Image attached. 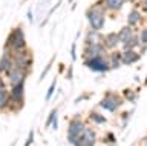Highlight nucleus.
Instances as JSON below:
<instances>
[{"label": "nucleus", "instance_id": "18", "mask_svg": "<svg viewBox=\"0 0 147 146\" xmlns=\"http://www.w3.org/2000/svg\"><path fill=\"white\" fill-rule=\"evenodd\" d=\"M106 8H107V11H112V12H118L123 10L124 3H126V0H103Z\"/></svg>", "mask_w": 147, "mask_h": 146}, {"label": "nucleus", "instance_id": "10", "mask_svg": "<svg viewBox=\"0 0 147 146\" xmlns=\"http://www.w3.org/2000/svg\"><path fill=\"white\" fill-rule=\"evenodd\" d=\"M95 143H96V132L92 128H86L75 146H95Z\"/></svg>", "mask_w": 147, "mask_h": 146}, {"label": "nucleus", "instance_id": "13", "mask_svg": "<svg viewBox=\"0 0 147 146\" xmlns=\"http://www.w3.org/2000/svg\"><path fill=\"white\" fill-rule=\"evenodd\" d=\"M141 60V52H138L136 49H124L123 51V65L130 66L135 65Z\"/></svg>", "mask_w": 147, "mask_h": 146}, {"label": "nucleus", "instance_id": "22", "mask_svg": "<svg viewBox=\"0 0 147 146\" xmlns=\"http://www.w3.org/2000/svg\"><path fill=\"white\" fill-rule=\"evenodd\" d=\"M55 88H57V79H54V80H52V83H51L49 89H48V92H46V102H49V100L52 98V95H54V91H55Z\"/></svg>", "mask_w": 147, "mask_h": 146}, {"label": "nucleus", "instance_id": "30", "mask_svg": "<svg viewBox=\"0 0 147 146\" xmlns=\"http://www.w3.org/2000/svg\"><path fill=\"white\" fill-rule=\"evenodd\" d=\"M141 8L144 12H147V0H141Z\"/></svg>", "mask_w": 147, "mask_h": 146}, {"label": "nucleus", "instance_id": "1", "mask_svg": "<svg viewBox=\"0 0 147 146\" xmlns=\"http://www.w3.org/2000/svg\"><path fill=\"white\" fill-rule=\"evenodd\" d=\"M106 12H107V8H106L103 0L95 2L94 5H90L87 8L86 20L89 23V28L96 29V31H103V28L106 26Z\"/></svg>", "mask_w": 147, "mask_h": 146}, {"label": "nucleus", "instance_id": "5", "mask_svg": "<svg viewBox=\"0 0 147 146\" xmlns=\"http://www.w3.org/2000/svg\"><path fill=\"white\" fill-rule=\"evenodd\" d=\"M83 65H84L86 68H89L92 72H98V74H106V72L110 71L107 54H106V56H100V57H94V58L83 60Z\"/></svg>", "mask_w": 147, "mask_h": 146}, {"label": "nucleus", "instance_id": "12", "mask_svg": "<svg viewBox=\"0 0 147 146\" xmlns=\"http://www.w3.org/2000/svg\"><path fill=\"white\" fill-rule=\"evenodd\" d=\"M107 58H109L110 71L118 69V68L123 66V51H119V49H112V51H109Z\"/></svg>", "mask_w": 147, "mask_h": 146}, {"label": "nucleus", "instance_id": "19", "mask_svg": "<svg viewBox=\"0 0 147 146\" xmlns=\"http://www.w3.org/2000/svg\"><path fill=\"white\" fill-rule=\"evenodd\" d=\"M140 45H141L140 35L135 33L130 39L127 40V42H124V43L121 45V51H124V49H138V48H140Z\"/></svg>", "mask_w": 147, "mask_h": 146}, {"label": "nucleus", "instance_id": "31", "mask_svg": "<svg viewBox=\"0 0 147 146\" xmlns=\"http://www.w3.org/2000/svg\"><path fill=\"white\" fill-rule=\"evenodd\" d=\"M28 19H29V22H34V14H32V10L28 11Z\"/></svg>", "mask_w": 147, "mask_h": 146}, {"label": "nucleus", "instance_id": "20", "mask_svg": "<svg viewBox=\"0 0 147 146\" xmlns=\"http://www.w3.org/2000/svg\"><path fill=\"white\" fill-rule=\"evenodd\" d=\"M9 103H11V95H9L8 89H0V111H5V109L9 108Z\"/></svg>", "mask_w": 147, "mask_h": 146}, {"label": "nucleus", "instance_id": "17", "mask_svg": "<svg viewBox=\"0 0 147 146\" xmlns=\"http://www.w3.org/2000/svg\"><path fill=\"white\" fill-rule=\"evenodd\" d=\"M135 34V28H132V26H129V25H124L119 28L118 31V39H119V43H124V42H127L129 39L132 37V35Z\"/></svg>", "mask_w": 147, "mask_h": 146}, {"label": "nucleus", "instance_id": "32", "mask_svg": "<svg viewBox=\"0 0 147 146\" xmlns=\"http://www.w3.org/2000/svg\"><path fill=\"white\" fill-rule=\"evenodd\" d=\"M144 22H146V23H147V12H146V17H144Z\"/></svg>", "mask_w": 147, "mask_h": 146}, {"label": "nucleus", "instance_id": "4", "mask_svg": "<svg viewBox=\"0 0 147 146\" xmlns=\"http://www.w3.org/2000/svg\"><path fill=\"white\" fill-rule=\"evenodd\" d=\"M9 95H11L9 109L14 112H18L23 108V105H25V83H18L16 86H11Z\"/></svg>", "mask_w": 147, "mask_h": 146}, {"label": "nucleus", "instance_id": "8", "mask_svg": "<svg viewBox=\"0 0 147 146\" xmlns=\"http://www.w3.org/2000/svg\"><path fill=\"white\" fill-rule=\"evenodd\" d=\"M31 71H26V69H22V68H17V66H12V69L8 72L6 75V80H8V85L9 86H16L18 83H25L28 75H29Z\"/></svg>", "mask_w": 147, "mask_h": 146}, {"label": "nucleus", "instance_id": "33", "mask_svg": "<svg viewBox=\"0 0 147 146\" xmlns=\"http://www.w3.org/2000/svg\"><path fill=\"white\" fill-rule=\"evenodd\" d=\"M126 2H136V0H126Z\"/></svg>", "mask_w": 147, "mask_h": 146}, {"label": "nucleus", "instance_id": "27", "mask_svg": "<svg viewBox=\"0 0 147 146\" xmlns=\"http://www.w3.org/2000/svg\"><path fill=\"white\" fill-rule=\"evenodd\" d=\"M71 58H72V62L77 60V46H75V43H72V46H71Z\"/></svg>", "mask_w": 147, "mask_h": 146}, {"label": "nucleus", "instance_id": "29", "mask_svg": "<svg viewBox=\"0 0 147 146\" xmlns=\"http://www.w3.org/2000/svg\"><path fill=\"white\" fill-rule=\"evenodd\" d=\"M6 86H8V81L5 80V77L0 74V89H6Z\"/></svg>", "mask_w": 147, "mask_h": 146}, {"label": "nucleus", "instance_id": "14", "mask_svg": "<svg viewBox=\"0 0 147 146\" xmlns=\"http://www.w3.org/2000/svg\"><path fill=\"white\" fill-rule=\"evenodd\" d=\"M103 43V34L101 31L89 28L84 34V45H100Z\"/></svg>", "mask_w": 147, "mask_h": 146}, {"label": "nucleus", "instance_id": "2", "mask_svg": "<svg viewBox=\"0 0 147 146\" xmlns=\"http://www.w3.org/2000/svg\"><path fill=\"white\" fill-rule=\"evenodd\" d=\"M25 48H28L25 29H23L22 26H14V28L9 31L6 40H5L3 49L5 51H9V52H16V51H22V49H25Z\"/></svg>", "mask_w": 147, "mask_h": 146}, {"label": "nucleus", "instance_id": "3", "mask_svg": "<svg viewBox=\"0 0 147 146\" xmlns=\"http://www.w3.org/2000/svg\"><path fill=\"white\" fill-rule=\"evenodd\" d=\"M12 63L17 68L31 71L32 66H34V54H32L29 48H25L22 51H16L12 52Z\"/></svg>", "mask_w": 147, "mask_h": 146}, {"label": "nucleus", "instance_id": "16", "mask_svg": "<svg viewBox=\"0 0 147 146\" xmlns=\"http://www.w3.org/2000/svg\"><path fill=\"white\" fill-rule=\"evenodd\" d=\"M126 22H127V25H129V26H132V28H136V26H140L142 22H144L142 12H141L140 10H136V8H133V10L129 11Z\"/></svg>", "mask_w": 147, "mask_h": 146}, {"label": "nucleus", "instance_id": "26", "mask_svg": "<svg viewBox=\"0 0 147 146\" xmlns=\"http://www.w3.org/2000/svg\"><path fill=\"white\" fill-rule=\"evenodd\" d=\"M138 35H140V42H141V45H147V26H142Z\"/></svg>", "mask_w": 147, "mask_h": 146}, {"label": "nucleus", "instance_id": "7", "mask_svg": "<svg viewBox=\"0 0 147 146\" xmlns=\"http://www.w3.org/2000/svg\"><path fill=\"white\" fill-rule=\"evenodd\" d=\"M121 105H123V95L117 92H106V95L100 102V106L109 112H115Z\"/></svg>", "mask_w": 147, "mask_h": 146}, {"label": "nucleus", "instance_id": "34", "mask_svg": "<svg viewBox=\"0 0 147 146\" xmlns=\"http://www.w3.org/2000/svg\"><path fill=\"white\" fill-rule=\"evenodd\" d=\"M11 146H16V143H12V145H11Z\"/></svg>", "mask_w": 147, "mask_h": 146}, {"label": "nucleus", "instance_id": "15", "mask_svg": "<svg viewBox=\"0 0 147 146\" xmlns=\"http://www.w3.org/2000/svg\"><path fill=\"white\" fill-rule=\"evenodd\" d=\"M103 45L107 51H112V49H117L119 45V39H118V33H107L103 35Z\"/></svg>", "mask_w": 147, "mask_h": 146}, {"label": "nucleus", "instance_id": "24", "mask_svg": "<svg viewBox=\"0 0 147 146\" xmlns=\"http://www.w3.org/2000/svg\"><path fill=\"white\" fill-rule=\"evenodd\" d=\"M57 111H58V109H52V111H51V114L48 115V118H46V128L52 126L54 120H55V118H57Z\"/></svg>", "mask_w": 147, "mask_h": 146}, {"label": "nucleus", "instance_id": "11", "mask_svg": "<svg viewBox=\"0 0 147 146\" xmlns=\"http://www.w3.org/2000/svg\"><path fill=\"white\" fill-rule=\"evenodd\" d=\"M14 63H12V52L9 51H5L3 49V54L0 57V74L2 75H6L9 71L12 69Z\"/></svg>", "mask_w": 147, "mask_h": 146}, {"label": "nucleus", "instance_id": "25", "mask_svg": "<svg viewBox=\"0 0 147 146\" xmlns=\"http://www.w3.org/2000/svg\"><path fill=\"white\" fill-rule=\"evenodd\" d=\"M54 60H55V56H52V58H51V60H49V63H48V65L45 66V69H43V72H41V74H40V80H43L45 77L48 75V72H49V69H51V68H52V63H54Z\"/></svg>", "mask_w": 147, "mask_h": 146}, {"label": "nucleus", "instance_id": "6", "mask_svg": "<svg viewBox=\"0 0 147 146\" xmlns=\"http://www.w3.org/2000/svg\"><path fill=\"white\" fill-rule=\"evenodd\" d=\"M84 129H86V123L83 120H80V118H74V120H71V123H69V126H67V140H69V143L75 146L77 141L80 140V137L83 135Z\"/></svg>", "mask_w": 147, "mask_h": 146}, {"label": "nucleus", "instance_id": "9", "mask_svg": "<svg viewBox=\"0 0 147 146\" xmlns=\"http://www.w3.org/2000/svg\"><path fill=\"white\" fill-rule=\"evenodd\" d=\"M107 52H109V51L104 48L103 43H100V45H84V46H83L81 57H83V60H87V58L106 56Z\"/></svg>", "mask_w": 147, "mask_h": 146}, {"label": "nucleus", "instance_id": "28", "mask_svg": "<svg viewBox=\"0 0 147 146\" xmlns=\"http://www.w3.org/2000/svg\"><path fill=\"white\" fill-rule=\"evenodd\" d=\"M32 141H34V131H31V132H29V135H28V140H26L25 146H31V145H32Z\"/></svg>", "mask_w": 147, "mask_h": 146}, {"label": "nucleus", "instance_id": "21", "mask_svg": "<svg viewBox=\"0 0 147 146\" xmlns=\"http://www.w3.org/2000/svg\"><path fill=\"white\" fill-rule=\"evenodd\" d=\"M89 120L94 122L95 125H104V123H106V117L101 112H98V111H90Z\"/></svg>", "mask_w": 147, "mask_h": 146}, {"label": "nucleus", "instance_id": "23", "mask_svg": "<svg viewBox=\"0 0 147 146\" xmlns=\"http://www.w3.org/2000/svg\"><path fill=\"white\" fill-rule=\"evenodd\" d=\"M123 97H126L129 102H135L136 94H135V91H132V89H124L123 91Z\"/></svg>", "mask_w": 147, "mask_h": 146}]
</instances>
